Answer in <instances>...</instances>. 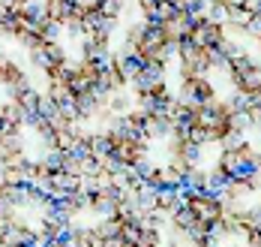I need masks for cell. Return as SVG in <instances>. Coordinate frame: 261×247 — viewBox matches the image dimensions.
Listing matches in <instances>:
<instances>
[{
  "label": "cell",
  "mask_w": 261,
  "mask_h": 247,
  "mask_svg": "<svg viewBox=\"0 0 261 247\" xmlns=\"http://www.w3.org/2000/svg\"><path fill=\"white\" fill-rule=\"evenodd\" d=\"M189 84H192V94H195V100H198V106L201 103H207L210 97H216V91H213V84L204 79V76H192L189 79Z\"/></svg>",
  "instance_id": "7"
},
{
  "label": "cell",
  "mask_w": 261,
  "mask_h": 247,
  "mask_svg": "<svg viewBox=\"0 0 261 247\" xmlns=\"http://www.w3.org/2000/svg\"><path fill=\"white\" fill-rule=\"evenodd\" d=\"M207 3H222V0H207Z\"/></svg>",
  "instance_id": "21"
},
{
  "label": "cell",
  "mask_w": 261,
  "mask_h": 247,
  "mask_svg": "<svg viewBox=\"0 0 261 247\" xmlns=\"http://www.w3.org/2000/svg\"><path fill=\"white\" fill-rule=\"evenodd\" d=\"M168 3H180V0H168Z\"/></svg>",
  "instance_id": "22"
},
{
  "label": "cell",
  "mask_w": 261,
  "mask_h": 247,
  "mask_svg": "<svg viewBox=\"0 0 261 247\" xmlns=\"http://www.w3.org/2000/svg\"><path fill=\"white\" fill-rule=\"evenodd\" d=\"M234 82V91H243V94H258L261 91V66L243 73V76H231Z\"/></svg>",
  "instance_id": "4"
},
{
  "label": "cell",
  "mask_w": 261,
  "mask_h": 247,
  "mask_svg": "<svg viewBox=\"0 0 261 247\" xmlns=\"http://www.w3.org/2000/svg\"><path fill=\"white\" fill-rule=\"evenodd\" d=\"M156 3H159V0H156Z\"/></svg>",
  "instance_id": "23"
},
{
  "label": "cell",
  "mask_w": 261,
  "mask_h": 247,
  "mask_svg": "<svg viewBox=\"0 0 261 247\" xmlns=\"http://www.w3.org/2000/svg\"><path fill=\"white\" fill-rule=\"evenodd\" d=\"M216 145H219L222 151H240V148L246 145V133H237V130H228V133H225V136L219 139Z\"/></svg>",
  "instance_id": "11"
},
{
  "label": "cell",
  "mask_w": 261,
  "mask_h": 247,
  "mask_svg": "<svg viewBox=\"0 0 261 247\" xmlns=\"http://www.w3.org/2000/svg\"><path fill=\"white\" fill-rule=\"evenodd\" d=\"M243 235H246V244H249V247H261V229H258V226H249Z\"/></svg>",
  "instance_id": "19"
},
{
  "label": "cell",
  "mask_w": 261,
  "mask_h": 247,
  "mask_svg": "<svg viewBox=\"0 0 261 247\" xmlns=\"http://www.w3.org/2000/svg\"><path fill=\"white\" fill-rule=\"evenodd\" d=\"M243 33H246V36H252V39H258V42H261V18H258V15H252V21H249V25L243 28Z\"/></svg>",
  "instance_id": "18"
},
{
  "label": "cell",
  "mask_w": 261,
  "mask_h": 247,
  "mask_svg": "<svg viewBox=\"0 0 261 247\" xmlns=\"http://www.w3.org/2000/svg\"><path fill=\"white\" fill-rule=\"evenodd\" d=\"M252 21V12L246 6H228V18H225V28H234V30H243L246 25Z\"/></svg>",
  "instance_id": "5"
},
{
  "label": "cell",
  "mask_w": 261,
  "mask_h": 247,
  "mask_svg": "<svg viewBox=\"0 0 261 247\" xmlns=\"http://www.w3.org/2000/svg\"><path fill=\"white\" fill-rule=\"evenodd\" d=\"M225 124H228V130H237V133H249L252 130L249 111H228L225 115Z\"/></svg>",
  "instance_id": "9"
},
{
  "label": "cell",
  "mask_w": 261,
  "mask_h": 247,
  "mask_svg": "<svg viewBox=\"0 0 261 247\" xmlns=\"http://www.w3.org/2000/svg\"><path fill=\"white\" fill-rule=\"evenodd\" d=\"M225 6H243V0H222Z\"/></svg>",
  "instance_id": "20"
},
{
  "label": "cell",
  "mask_w": 261,
  "mask_h": 247,
  "mask_svg": "<svg viewBox=\"0 0 261 247\" xmlns=\"http://www.w3.org/2000/svg\"><path fill=\"white\" fill-rule=\"evenodd\" d=\"M186 142H192V145H213V136H210V130L204 127H189V133H186Z\"/></svg>",
  "instance_id": "15"
},
{
  "label": "cell",
  "mask_w": 261,
  "mask_h": 247,
  "mask_svg": "<svg viewBox=\"0 0 261 247\" xmlns=\"http://www.w3.org/2000/svg\"><path fill=\"white\" fill-rule=\"evenodd\" d=\"M204 18L213 21V25H225V18H228V6H225V3H207Z\"/></svg>",
  "instance_id": "13"
},
{
  "label": "cell",
  "mask_w": 261,
  "mask_h": 247,
  "mask_svg": "<svg viewBox=\"0 0 261 247\" xmlns=\"http://www.w3.org/2000/svg\"><path fill=\"white\" fill-rule=\"evenodd\" d=\"M186 208H192V214L198 220H213L222 217V205H219V193H210V190H192L189 199H186Z\"/></svg>",
  "instance_id": "2"
},
{
  "label": "cell",
  "mask_w": 261,
  "mask_h": 247,
  "mask_svg": "<svg viewBox=\"0 0 261 247\" xmlns=\"http://www.w3.org/2000/svg\"><path fill=\"white\" fill-rule=\"evenodd\" d=\"M129 0H99V15L102 18H120Z\"/></svg>",
  "instance_id": "10"
},
{
  "label": "cell",
  "mask_w": 261,
  "mask_h": 247,
  "mask_svg": "<svg viewBox=\"0 0 261 247\" xmlns=\"http://www.w3.org/2000/svg\"><path fill=\"white\" fill-rule=\"evenodd\" d=\"M240 157H243L240 151H222V154H219V163H216V166H219V169H222V172H225V175L231 178V172L237 169Z\"/></svg>",
  "instance_id": "14"
},
{
  "label": "cell",
  "mask_w": 261,
  "mask_h": 247,
  "mask_svg": "<svg viewBox=\"0 0 261 247\" xmlns=\"http://www.w3.org/2000/svg\"><path fill=\"white\" fill-rule=\"evenodd\" d=\"M180 66H183V79H192V76H204L210 70V60H207V52L204 49H198V46H192L189 42V36L180 39Z\"/></svg>",
  "instance_id": "1"
},
{
  "label": "cell",
  "mask_w": 261,
  "mask_h": 247,
  "mask_svg": "<svg viewBox=\"0 0 261 247\" xmlns=\"http://www.w3.org/2000/svg\"><path fill=\"white\" fill-rule=\"evenodd\" d=\"M195 223H198V217H195V214H192V208H186V205H180V208L171 214V226H174V229L192 232V229H195Z\"/></svg>",
  "instance_id": "6"
},
{
  "label": "cell",
  "mask_w": 261,
  "mask_h": 247,
  "mask_svg": "<svg viewBox=\"0 0 261 247\" xmlns=\"http://www.w3.org/2000/svg\"><path fill=\"white\" fill-rule=\"evenodd\" d=\"M228 184H231V178H228V175H225L219 166H213V169L207 172V184H204V190H210V193H222L225 187H228Z\"/></svg>",
  "instance_id": "8"
},
{
  "label": "cell",
  "mask_w": 261,
  "mask_h": 247,
  "mask_svg": "<svg viewBox=\"0 0 261 247\" xmlns=\"http://www.w3.org/2000/svg\"><path fill=\"white\" fill-rule=\"evenodd\" d=\"M216 52H219L222 57H228V60H234L237 55H246V49H243V46H237L234 39H228V36H222V39L216 42Z\"/></svg>",
  "instance_id": "12"
},
{
  "label": "cell",
  "mask_w": 261,
  "mask_h": 247,
  "mask_svg": "<svg viewBox=\"0 0 261 247\" xmlns=\"http://www.w3.org/2000/svg\"><path fill=\"white\" fill-rule=\"evenodd\" d=\"M180 9L174 6V3H168V0H159L156 3V21H168V18H174Z\"/></svg>",
  "instance_id": "17"
},
{
  "label": "cell",
  "mask_w": 261,
  "mask_h": 247,
  "mask_svg": "<svg viewBox=\"0 0 261 247\" xmlns=\"http://www.w3.org/2000/svg\"><path fill=\"white\" fill-rule=\"evenodd\" d=\"M180 12H186V15H201L204 9H207V0H180V3H174Z\"/></svg>",
  "instance_id": "16"
},
{
  "label": "cell",
  "mask_w": 261,
  "mask_h": 247,
  "mask_svg": "<svg viewBox=\"0 0 261 247\" xmlns=\"http://www.w3.org/2000/svg\"><path fill=\"white\" fill-rule=\"evenodd\" d=\"M162 28L168 33V39H174V42H180L189 36V30H192V15H186V12H177L174 18H168V21H162Z\"/></svg>",
  "instance_id": "3"
}]
</instances>
